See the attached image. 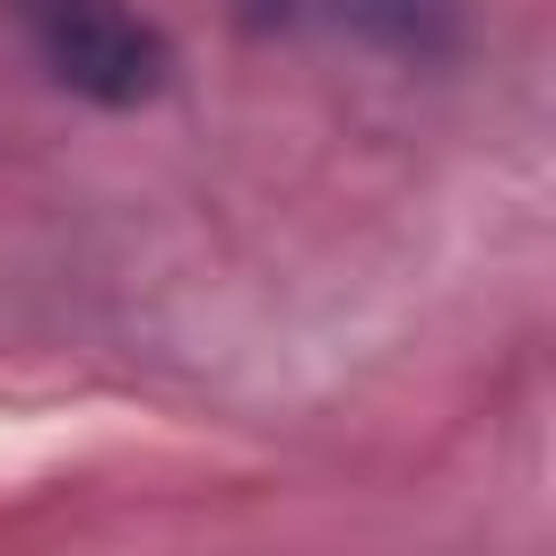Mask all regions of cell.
<instances>
[{"mask_svg":"<svg viewBox=\"0 0 556 556\" xmlns=\"http://www.w3.org/2000/svg\"><path fill=\"white\" fill-rule=\"evenodd\" d=\"M17 17H26V43H35V61L70 87V96H87V104H148L156 87H165V70H174V52H165V35L130 9V0H17Z\"/></svg>","mask_w":556,"mask_h":556,"instance_id":"6da1fadb","label":"cell"},{"mask_svg":"<svg viewBox=\"0 0 556 556\" xmlns=\"http://www.w3.org/2000/svg\"><path fill=\"white\" fill-rule=\"evenodd\" d=\"M226 9H235L243 26H287V17H295V0H226Z\"/></svg>","mask_w":556,"mask_h":556,"instance_id":"3957f363","label":"cell"},{"mask_svg":"<svg viewBox=\"0 0 556 556\" xmlns=\"http://www.w3.org/2000/svg\"><path fill=\"white\" fill-rule=\"evenodd\" d=\"M356 17H365L382 43H400V52H434L452 0H356Z\"/></svg>","mask_w":556,"mask_h":556,"instance_id":"7a4b0ae2","label":"cell"}]
</instances>
